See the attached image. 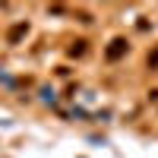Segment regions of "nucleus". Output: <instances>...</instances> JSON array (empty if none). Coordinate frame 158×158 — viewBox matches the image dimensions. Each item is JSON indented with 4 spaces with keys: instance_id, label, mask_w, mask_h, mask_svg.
<instances>
[{
    "instance_id": "1",
    "label": "nucleus",
    "mask_w": 158,
    "mask_h": 158,
    "mask_svg": "<svg viewBox=\"0 0 158 158\" xmlns=\"http://www.w3.org/2000/svg\"><path fill=\"white\" fill-rule=\"evenodd\" d=\"M127 51H130L127 38H114V41L104 48V60H108V63H117L120 57H127Z\"/></svg>"
},
{
    "instance_id": "2",
    "label": "nucleus",
    "mask_w": 158,
    "mask_h": 158,
    "mask_svg": "<svg viewBox=\"0 0 158 158\" xmlns=\"http://www.w3.org/2000/svg\"><path fill=\"white\" fill-rule=\"evenodd\" d=\"M25 35H29V22L22 19V22H16V25H13V29L6 32V44H19Z\"/></svg>"
},
{
    "instance_id": "3",
    "label": "nucleus",
    "mask_w": 158,
    "mask_h": 158,
    "mask_svg": "<svg viewBox=\"0 0 158 158\" xmlns=\"http://www.w3.org/2000/svg\"><path fill=\"white\" fill-rule=\"evenodd\" d=\"M85 51H89V41H85V38H79V41H73V44L67 48V54H70V57H82Z\"/></svg>"
},
{
    "instance_id": "4",
    "label": "nucleus",
    "mask_w": 158,
    "mask_h": 158,
    "mask_svg": "<svg viewBox=\"0 0 158 158\" xmlns=\"http://www.w3.org/2000/svg\"><path fill=\"white\" fill-rule=\"evenodd\" d=\"M149 67H152V70H158V48H155V51H149Z\"/></svg>"
}]
</instances>
